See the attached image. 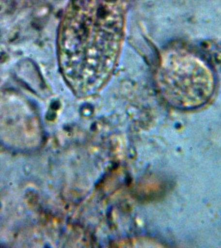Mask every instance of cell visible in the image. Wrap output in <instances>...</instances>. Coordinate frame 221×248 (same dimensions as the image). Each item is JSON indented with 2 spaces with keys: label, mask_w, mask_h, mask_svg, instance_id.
<instances>
[{
  "label": "cell",
  "mask_w": 221,
  "mask_h": 248,
  "mask_svg": "<svg viewBox=\"0 0 221 248\" xmlns=\"http://www.w3.org/2000/svg\"><path fill=\"white\" fill-rule=\"evenodd\" d=\"M126 0H70L60 31V62L72 88L96 91L117 60Z\"/></svg>",
  "instance_id": "obj_1"
},
{
  "label": "cell",
  "mask_w": 221,
  "mask_h": 248,
  "mask_svg": "<svg viewBox=\"0 0 221 248\" xmlns=\"http://www.w3.org/2000/svg\"><path fill=\"white\" fill-rule=\"evenodd\" d=\"M169 73L171 100L178 108L191 109L205 105L213 92V77L205 62L190 54L178 56Z\"/></svg>",
  "instance_id": "obj_2"
}]
</instances>
